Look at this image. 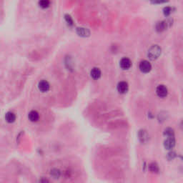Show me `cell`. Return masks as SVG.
<instances>
[{
	"label": "cell",
	"instance_id": "ac0fdd59",
	"mask_svg": "<svg viewBox=\"0 0 183 183\" xmlns=\"http://www.w3.org/2000/svg\"><path fill=\"white\" fill-rule=\"evenodd\" d=\"M40 183H49V180H48L46 179V178H42V179L40 180Z\"/></svg>",
	"mask_w": 183,
	"mask_h": 183
},
{
	"label": "cell",
	"instance_id": "5bb4252c",
	"mask_svg": "<svg viewBox=\"0 0 183 183\" xmlns=\"http://www.w3.org/2000/svg\"><path fill=\"white\" fill-rule=\"evenodd\" d=\"M164 134L167 137H174V136H175V132H174V130L172 128H167L165 130Z\"/></svg>",
	"mask_w": 183,
	"mask_h": 183
},
{
	"label": "cell",
	"instance_id": "ba28073f",
	"mask_svg": "<svg viewBox=\"0 0 183 183\" xmlns=\"http://www.w3.org/2000/svg\"><path fill=\"white\" fill-rule=\"evenodd\" d=\"M28 118L32 122H36L40 119V114L36 110H31L28 114Z\"/></svg>",
	"mask_w": 183,
	"mask_h": 183
},
{
	"label": "cell",
	"instance_id": "3957f363",
	"mask_svg": "<svg viewBox=\"0 0 183 183\" xmlns=\"http://www.w3.org/2000/svg\"><path fill=\"white\" fill-rule=\"evenodd\" d=\"M156 93H157V96L159 97L164 98V97H165L167 95V88L165 85H159L157 87V89H156Z\"/></svg>",
	"mask_w": 183,
	"mask_h": 183
},
{
	"label": "cell",
	"instance_id": "2e32d148",
	"mask_svg": "<svg viewBox=\"0 0 183 183\" xmlns=\"http://www.w3.org/2000/svg\"><path fill=\"white\" fill-rule=\"evenodd\" d=\"M78 34L79 35H82V36H87V35H89V31L87 30V29H85V28H79L78 29Z\"/></svg>",
	"mask_w": 183,
	"mask_h": 183
},
{
	"label": "cell",
	"instance_id": "52a82bcc",
	"mask_svg": "<svg viewBox=\"0 0 183 183\" xmlns=\"http://www.w3.org/2000/svg\"><path fill=\"white\" fill-rule=\"evenodd\" d=\"M129 86L128 84L126 82H120L117 85V91L120 94H124L128 91Z\"/></svg>",
	"mask_w": 183,
	"mask_h": 183
},
{
	"label": "cell",
	"instance_id": "5b68a950",
	"mask_svg": "<svg viewBox=\"0 0 183 183\" xmlns=\"http://www.w3.org/2000/svg\"><path fill=\"white\" fill-rule=\"evenodd\" d=\"M119 66L122 70H128L131 67L132 61L129 58L124 57L119 61Z\"/></svg>",
	"mask_w": 183,
	"mask_h": 183
},
{
	"label": "cell",
	"instance_id": "9c48e42d",
	"mask_svg": "<svg viewBox=\"0 0 183 183\" xmlns=\"http://www.w3.org/2000/svg\"><path fill=\"white\" fill-rule=\"evenodd\" d=\"M90 74L92 77L94 79H100L102 74L101 70H100L99 68H97V67H94V68L91 70Z\"/></svg>",
	"mask_w": 183,
	"mask_h": 183
},
{
	"label": "cell",
	"instance_id": "9a60e30c",
	"mask_svg": "<svg viewBox=\"0 0 183 183\" xmlns=\"http://www.w3.org/2000/svg\"><path fill=\"white\" fill-rule=\"evenodd\" d=\"M39 5H40V7H42V8L46 9L49 7V5H50V1H45V0H44V1H39Z\"/></svg>",
	"mask_w": 183,
	"mask_h": 183
},
{
	"label": "cell",
	"instance_id": "7a4b0ae2",
	"mask_svg": "<svg viewBox=\"0 0 183 183\" xmlns=\"http://www.w3.org/2000/svg\"><path fill=\"white\" fill-rule=\"evenodd\" d=\"M139 68L140 71L143 73H148L152 69V65L147 60H142L139 64Z\"/></svg>",
	"mask_w": 183,
	"mask_h": 183
},
{
	"label": "cell",
	"instance_id": "277c9868",
	"mask_svg": "<svg viewBox=\"0 0 183 183\" xmlns=\"http://www.w3.org/2000/svg\"><path fill=\"white\" fill-rule=\"evenodd\" d=\"M49 88H50V85L46 80L43 79L38 83V89L42 92H46L49 90Z\"/></svg>",
	"mask_w": 183,
	"mask_h": 183
},
{
	"label": "cell",
	"instance_id": "7c38bea8",
	"mask_svg": "<svg viewBox=\"0 0 183 183\" xmlns=\"http://www.w3.org/2000/svg\"><path fill=\"white\" fill-rule=\"evenodd\" d=\"M167 23L165 22H160L156 25V29L158 31H163L167 28Z\"/></svg>",
	"mask_w": 183,
	"mask_h": 183
},
{
	"label": "cell",
	"instance_id": "8992f818",
	"mask_svg": "<svg viewBox=\"0 0 183 183\" xmlns=\"http://www.w3.org/2000/svg\"><path fill=\"white\" fill-rule=\"evenodd\" d=\"M175 146V139L174 137H167L164 142V147L167 150L173 149Z\"/></svg>",
	"mask_w": 183,
	"mask_h": 183
},
{
	"label": "cell",
	"instance_id": "e0dca14e",
	"mask_svg": "<svg viewBox=\"0 0 183 183\" xmlns=\"http://www.w3.org/2000/svg\"><path fill=\"white\" fill-rule=\"evenodd\" d=\"M171 12H172V10L169 7H165L164 10H163V13L165 16H169L171 14Z\"/></svg>",
	"mask_w": 183,
	"mask_h": 183
},
{
	"label": "cell",
	"instance_id": "8fae6325",
	"mask_svg": "<svg viewBox=\"0 0 183 183\" xmlns=\"http://www.w3.org/2000/svg\"><path fill=\"white\" fill-rule=\"evenodd\" d=\"M139 139L142 142H146L148 140V135L145 130H140L139 132Z\"/></svg>",
	"mask_w": 183,
	"mask_h": 183
},
{
	"label": "cell",
	"instance_id": "6da1fadb",
	"mask_svg": "<svg viewBox=\"0 0 183 183\" xmlns=\"http://www.w3.org/2000/svg\"><path fill=\"white\" fill-rule=\"evenodd\" d=\"M161 55V48L158 45H153L149 49L147 52L148 57L150 59H157Z\"/></svg>",
	"mask_w": 183,
	"mask_h": 183
},
{
	"label": "cell",
	"instance_id": "30bf717a",
	"mask_svg": "<svg viewBox=\"0 0 183 183\" xmlns=\"http://www.w3.org/2000/svg\"><path fill=\"white\" fill-rule=\"evenodd\" d=\"M16 115L12 112H8L5 115V119L7 122L12 123L16 120Z\"/></svg>",
	"mask_w": 183,
	"mask_h": 183
},
{
	"label": "cell",
	"instance_id": "4fadbf2b",
	"mask_svg": "<svg viewBox=\"0 0 183 183\" xmlns=\"http://www.w3.org/2000/svg\"><path fill=\"white\" fill-rule=\"evenodd\" d=\"M149 169L150 171L152 173H157L159 172V167L156 163H152L149 166Z\"/></svg>",
	"mask_w": 183,
	"mask_h": 183
}]
</instances>
